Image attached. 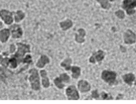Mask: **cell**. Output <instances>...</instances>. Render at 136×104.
Listing matches in <instances>:
<instances>
[{
  "instance_id": "603a6c76",
  "label": "cell",
  "mask_w": 136,
  "mask_h": 104,
  "mask_svg": "<svg viewBox=\"0 0 136 104\" xmlns=\"http://www.w3.org/2000/svg\"><path fill=\"white\" fill-rule=\"evenodd\" d=\"M91 97L95 99H98L100 97V94L97 90H94L91 92Z\"/></svg>"
},
{
  "instance_id": "30bf717a",
  "label": "cell",
  "mask_w": 136,
  "mask_h": 104,
  "mask_svg": "<svg viewBox=\"0 0 136 104\" xmlns=\"http://www.w3.org/2000/svg\"><path fill=\"white\" fill-rule=\"evenodd\" d=\"M50 62V58L46 55L42 54L37 62L36 66L39 69H42L44 67L46 64H49Z\"/></svg>"
},
{
  "instance_id": "484cf974",
  "label": "cell",
  "mask_w": 136,
  "mask_h": 104,
  "mask_svg": "<svg viewBox=\"0 0 136 104\" xmlns=\"http://www.w3.org/2000/svg\"><path fill=\"white\" fill-rule=\"evenodd\" d=\"M115 14L119 18H120V19H123L125 17L124 12L121 10H119L118 12H116Z\"/></svg>"
},
{
  "instance_id": "ffe728a7",
  "label": "cell",
  "mask_w": 136,
  "mask_h": 104,
  "mask_svg": "<svg viewBox=\"0 0 136 104\" xmlns=\"http://www.w3.org/2000/svg\"><path fill=\"white\" fill-rule=\"evenodd\" d=\"M59 78L62 82L64 83H68L70 82V78L67 73H64L61 74L59 76Z\"/></svg>"
},
{
  "instance_id": "52a82bcc",
  "label": "cell",
  "mask_w": 136,
  "mask_h": 104,
  "mask_svg": "<svg viewBox=\"0 0 136 104\" xmlns=\"http://www.w3.org/2000/svg\"><path fill=\"white\" fill-rule=\"evenodd\" d=\"M78 89L80 93H86L90 91L91 86L89 82L85 80H81L78 82Z\"/></svg>"
},
{
  "instance_id": "f546056e",
  "label": "cell",
  "mask_w": 136,
  "mask_h": 104,
  "mask_svg": "<svg viewBox=\"0 0 136 104\" xmlns=\"http://www.w3.org/2000/svg\"><path fill=\"white\" fill-rule=\"evenodd\" d=\"M2 27V24L1 22H0V28H1Z\"/></svg>"
},
{
  "instance_id": "277c9868",
  "label": "cell",
  "mask_w": 136,
  "mask_h": 104,
  "mask_svg": "<svg viewBox=\"0 0 136 104\" xmlns=\"http://www.w3.org/2000/svg\"><path fill=\"white\" fill-rule=\"evenodd\" d=\"M18 46V51L16 53L15 56L17 58H22L26 53L30 52V47L29 44L22 43L17 44Z\"/></svg>"
},
{
  "instance_id": "5bb4252c",
  "label": "cell",
  "mask_w": 136,
  "mask_h": 104,
  "mask_svg": "<svg viewBox=\"0 0 136 104\" xmlns=\"http://www.w3.org/2000/svg\"><path fill=\"white\" fill-rule=\"evenodd\" d=\"M70 71L72 72V77L73 79H78L81 75V69L79 66H72L70 69Z\"/></svg>"
},
{
  "instance_id": "8fae6325",
  "label": "cell",
  "mask_w": 136,
  "mask_h": 104,
  "mask_svg": "<svg viewBox=\"0 0 136 104\" xmlns=\"http://www.w3.org/2000/svg\"><path fill=\"white\" fill-rule=\"evenodd\" d=\"M40 74L42 77V84L44 88L47 89L49 87L50 84L47 73L45 70H42L40 71Z\"/></svg>"
},
{
  "instance_id": "f1b7e54d",
  "label": "cell",
  "mask_w": 136,
  "mask_h": 104,
  "mask_svg": "<svg viewBox=\"0 0 136 104\" xmlns=\"http://www.w3.org/2000/svg\"><path fill=\"white\" fill-rule=\"evenodd\" d=\"M2 57L0 55V61H2Z\"/></svg>"
},
{
  "instance_id": "5b68a950",
  "label": "cell",
  "mask_w": 136,
  "mask_h": 104,
  "mask_svg": "<svg viewBox=\"0 0 136 104\" xmlns=\"http://www.w3.org/2000/svg\"><path fill=\"white\" fill-rule=\"evenodd\" d=\"M105 57V53L102 50H99L93 53L90 58L89 61L90 63L95 64L96 62L102 61Z\"/></svg>"
},
{
  "instance_id": "9c48e42d",
  "label": "cell",
  "mask_w": 136,
  "mask_h": 104,
  "mask_svg": "<svg viewBox=\"0 0 136 104\" xmlns=\"http://www.w3.org/2000/svg\"><path fill=\"white\" fill-rule=\"evenodd\" d=\"M0 16L7 24H10L13 21L12 14L9 11L2 10L0 12Z\"/></svg>"
},
{
  "instance_id": "7a4b0ae2",
  "label": "cell",
  "mask_w": 136,
  "mask_h": 104,
  "mask_svg": "<svg viewBox=\"0 0 136 104\" xmlns=\"http://www.w3.org/2000/svg\"><path fill=\"white\" fill-rule=\"evenodd\" d=\"M116 73L114 71H103L102 73L101 78L106 83L110 85L114 84L116 82Z\"/></svg>"
},
{
  "instance_id": "d4e9b609",
  "label": "cell",
  "mask_w": 136,
  "mask_h": 104,
  "mask_svg": "<svg viewBox=\"0 0 136 104\" xmlns=\"http://www.w3.org/2000/svg\"><path fill=\"white\" fill-rule=\"evenodd\" d=\"M9 63L11 64L13 68H15L17 66V61L14 58H13L9 60Z\"/></svg>"
},
{
  "instance_id": "83f0119b",
  "label": "cell",
  "mask_w": 136,
  "mask_h": 104,
  "mask_svg": "<svg viewBox=\"0 0 136 104\" xmlns=\"http://www.w3.org/2000/svg\"><path fill=\"white\" fill-rule=\"evenodd\" d=\"M15 50V47H14V45H12L10 47V52L12 53Z\"/></svg>"
},
{
  "instance_id": "4fadbf2b",
  "label": "cell",
  "mask_w": 136,
  "mask_h": 104,
  "mask_svg": "<svg viewBox=\"0 0 136 104\" xmlns=\"http://www.w3.org/2000/svg\"><path fill=\"white\" fill-rule=\"evenodd\" d=\"M12 37L14 38H19L22 36V29L19 26L14 25L11 27Z\"/></svg>"
},
{
  "instance_id": "4dcf8cb0",
  "label": "cell",
  "mask_w": 136,
  "mask_h": 104,
  "mask_svg": "<svg viewBox=\"0 0 136 104\" xmlns=\"http://www.w3.org/2000/svg\"><path fill=\"white\" fill-rule=\"evenodd\" d=\"M135 52H136V47H135Z\"/></svg>"
},
{
  "instance_id": "d6986e66",
  "label": "cell",
  "mask_w": 136,
  "mask_h": 104,
  "mask_svg": "<svg viewBox=\"0 0 136 104\" xmlns=\"http://www.w3.org/2000/svg\"><path fill=\"white\" fill-rule=\"evenodd\" d=\"M53 81L54 84L58 89H62L65 86V84L62 82L59 77L56 78Z\"/></svg>"
},
{
  "instance_id": "9a60e30c",
  "label": "cell",
  "mask_w": 136,
  "mask_h": 104,
  "mask_svg": "<svg viewBox=\"0 0 136 104\" xmlns=\"http://www.w3.org/2000/svg\"><path fill=\"white\" fill-rule=\"evenodd\" d=\"M72 63V59L68 57L65 59L63 61L60 63V66L64 68L65 70L67 71H69L70 70Z\"/></svg>"
},
{
  "instance_id": "1f68e13d",
  "label": "cell",
  "mask_w": 136,
  "mask_h": 104,
  "mask_svg": "<svg viewBox=\"0 0 136 104\" xmlns=\"http://www.w3.org/2000/svg\"><path fill=\"white\" fill-rule=\"evenodd\" d=\"M111 1H114V0H110Z\"/></svg>"
},
{
  "instance_id": "ba28073f",
  "label": "cell",
  "mask_w": 136,
  "mask_h": 104,
  "mask_svg": "<svg viewBox=\"0 0 136 104\" xmlns=\"http://www.w3.org/2000/svg\"><path fill=\"white\" fill-rule=\"evenodd\" d=\"M124 40L127 44H133L136 42V35L131 30H128L124 34Z\"/></svg>"
},
{
  "instance_id": "7c38bea8",
  "label": "cell",
  "mask_w": 136,
  "mask_h": 104,
  "mask_svg": "<svg viewBox=\"0 0 136 104\" xmlns=\"http://www.w3.org/2000/svg\"><path fill=\"white\" fill-rule=\"evenodd\" d=\"M78 34H75V41L77 43L81 44L85 42V37L86 35V31L84 29H80L78 30Z\"/></svg>"
},
{
  "instance_id": "6da1fadb",
  "label": "cell",
  "mask_w": 136,
  "mask_h": 104,
  "mask_svg": "<svg viewBox=\"0 0 136 104\" xmlns=\"http://www.w3.org/2000/svg\"><path fill=\"white\" fill-rule=\"evenodd\" d=\"M29 73L30 75L29 78V80L32 89L35 91L40 90L41 88V85L38 71L36 69L33 68L30 70Z\"/></svg>"
},
{
  "instance_id": "ac0fdd59",
  "label": "cell",
  "mask_w": 136,
  "mask_h": 104,
  "mask_svg": "<svg viewBox=\"0 0 136 104\" xmlns=\"http://www.w3.org/2000/svg\"><path fill=\"white\" fill-rule=\"evenodd\" d=\"M123 79L126 83L129 85H131L135 79V76L132 73H129L123 76Z\"/></svg>"
},
{
  "instance_id": "7402d4cb",
  "label": "cell",
  "mask_w": 136,
  "mask_h": 104,
  "mask_svg": "<svg viewBox=\"0 0 136 104\" xmlns=\"http://www.w3.org/2000/svg\"><path fill=\"white\" fill-rule=\"evenodd\" d=\"M24 14L22 11H18L17 12L15 15V21L17 22H19L24 18Z\"/></svg>"
},
{
  "instance_id": "44dd1931",
  "label": "cell",
  "mask_w": 136,
  "mask_h": 104,
  "mask_svg": "<svg viewBox=\"0 0 136 104\" xmlns=\"http://www.w3.org/2000/svg\"><path fill=\"white\" fill-rule=\"evenodd\" d=\"M101 4L103 8L105 9H108L110 7V5L108 2V0H97Z\"/></svg>"
},
{
  "instance_id": "3957f363",
  "label": "cell",
  "mask_w": 136,
  "mask_h": 104,
  "mask_svg": "<svg viewBox=\"0 0 136 104\" xmlns=\"http://www.w3.org/2000/svg\"><path fill=\"white\" fill-rule=\"evenodd\" d=\"M67 99L69 100H78L80 99V95L76 88L75 85L68 86L65 91Z\"/></svg>"
},
{
  "instance_id": "8992f818",
  "label": "cell",
  "mask_w": 136,
  "mask_h": 104,
  "mask_svg": "<svg viewBox=\"0 0 136 104\" xmlns=\"http://www.w3.org/2000/svg\"><path fill=\"white\" fill-rule=\"evenodd\" d=\"M136 6V0H125L123 4V7L126 9L127 13L132 14L135 12L133 9Z\"/></svg>"
},
{
  "instance_id": "e0dca14e",
  "label": "cell",
  "mask_w": 136,
  "mask_h": 104,
  "mask_svg": "<svg viewBox=\"0 0 136 104\" xmlns=\"http://www.w3.org/2000/svg\"><path fill=\"white\" fill-rule=\"evenodd\" d=\"M60 27L64 31H66L73 26L72 21L69 19L65 21L60 23Z\"/></svg>"
},
{
  "instance_id": "cb8c5ba5",
  "label": "cell",
  "mask_w": 136,
  "mask_h": 104,
  "mask_svg": "<svg viewBox=\"0 0 136 104\" xmlns=\"http://www.w3.org/2000/svg\"><path fill=\"white\" fill-rule=\"evenodd\" d=\"M23 62L24 63H28V64H30L32 62V57L29 54H28L26 57L23 60Z\"/></svg>"
},
{
  "instance_id": "4316f807",
  "label": "cell",
  "mask_w": 136,
  "mask_h": 104,
  "mask_svg": "<svg viewBox=\"0 0 136 104\" xmlns=\"http://www.w3.org/2000/svg\"><path fill=\"white\" fill-rule=\"evenodd\" d=\"M101 96L103 99H106L108 97V94L105 92H103L101 93Z\"/></svg>"
},
{
  "instance_id": "2e32d148",
  "label": "cell",
  "mask_w": 136,
  "mask_h": 104,
  "mask_svg": "<svg viewBox=\"0 0 136 104\" xmlns=\"http://www.w3.org/2000/svg\"><path fill=\"white\" fill-rule=\"evenodd\" d=\"M10 31L8 29H4L0 31V41L5 42L8 40L10 36Z\"/></svg>"
}]
</instances>
